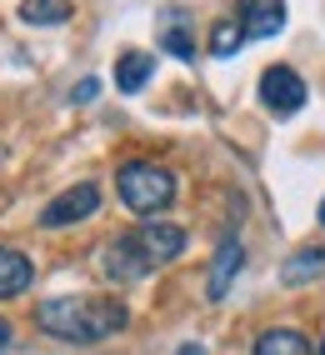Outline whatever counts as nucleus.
Segmentation results:
<instances>
[{"instance_id": "obj_5", "label": "nucleus", "mask_w": 325, "mask_h": 355, "mask_svg": "<svg viewBox=\"0 0 325 355\" xmlns=\"http://www.w3.org/2000/svg\"><path fill=\"white\" fill-rule=\"evenodd\" d=\"M155 266H150V255L141 250V241H135V230L125 235H115V241L105 245V275L110 280H146Z\"/></svg>"}, {"instance_id": "obj_1", "label": "nucleus", "mask_w": 325, "mask_h": 355, "mask_svg": "<svg viewBox=\"0 0 325 355\" xmlns=\"http://www.w3.org/2000/svg\"><path fill=\"white\" fill-rule=\"evenodd\" d=\"M130 320V311L115 295H51L35 305V325L55 340H71V345H96L121 336Z\"/></svg>"}, {"instance_id": "obj_6", "label": "nucleus", "mask_w": 325, "mask_h": 355, "mask_svg": "<svg viewBox=\"0 0 325 355\" xmlns=\"http://www.w3.org/2000/svg\"><path fill=\"white\" fill-rule=\"evenodd\" d=\"M236 20H240L245 40H270L286 31V0H240Z\"/></svg>"}, {"instance_id": "obj_15", "label": "nucleus", "mask_w": 325, "mask_h": 355, "mask_svg": "<svg viewBox=\"0 0 325 355\" xmlns=\"http://www.w3.org/2000/svg\"><path fill=\"white\" fill-rule=\"evenodd\" d=\"M240 45H245L240 20H236V15H220V20H216V31H211V55H216V60H230V55L240 51Z\"/></svg>"}, {"instance_id": "obj_3", "label": "nucleus", "mask_w": 325, "mask_h": 355, "mask_svg": "<svg viewBox=\"0 0 325 355\" xmlns=\"http://www.w3.org/2000/svg\"><path fill=\"white\" fill-rule=\"evenodd\" d=\"M90 216H100V185H96V180H80V185L60 191L51 205H45L40 225H45V230H60V225H80V220H90Z\"/></svg>"}, {"instance_id": "obj_19", "label": "nucleus", "mask_w": 325, "mask_h": 355, "mask_svg": "<svg viewBox=\"0 0 325 355\" xmlns=\"http://www.w3.org/2000/svg\"><path fill=\"white\" fill-rule=\"evenodd\" d=\"M315 355H325V340H320V350H315Z\"/></svg>"}, {"instance_id": "obj_8", "label": "nucleus", "mask_w": 325, "mask_h": 355, "mask_svg": "<svg viewBox=\"0 0 325 355\" xmlns=\"http://www.w3.org/2000/svg\"><path fill=\"white\" fill-rule=\"evenodd\" d=\"M160 51L175 55V60H195V31H191V20H185V10H160Z\"/></svg>"}, {"instance_id": "obj_2", "label": "nucleus", "mask_w": 325, "mask_h": 355, "mask_svg": "<svg viewBox=\"0 0 325 355\" xmlns=\"http://www.w3.org/2000/svg\"><path fill=\"white\" fill-rule=\"evenodd\" d=\"M115 191L135 216H155V210H166L175 200V175L155 160H125L115 171Z\"/></svg>"}, {"instance_id": "obj_4", "label": "nucleus", "mask_w": 325, "mask_h": 355, "mask_svg": "<svg viewBox=\"0 0 325 355\" xmlns=\"http://www.w3.org/2000/svg\"><path fill=\"white\" fill-rule=\"evenodd\" d=\"M306 96H310V90H306V80H300L290 65H270L265 76H261V105L270 115H281V121L306 105Z\"/></svg>"}, {"instance_id": "obj_9", "label": "nucleus", "mask_w": 325, "mask_h": 355, "mask_svg": "<svg viewBox=\"0 0 325 355\" xmlns=\"http://www.w3.org/2000/svg\"><path fill=\"white\" fill-rule=\"evenodd\" d=\"M30 280H35L30 255H26V250L0 245V300H10V295H20V291H30Z\"/></svg>"}, {"instance_id": "obj_17", "label": "nucleus", "mask_w": 325, "mask_h": 355, "mask_svg": "<svg viewBox=\"0 0 325 355\" xmlns=\"http://www.w3.org/2000/svg\"><path fill=\"white\" fill-rule=\"evenodd\" d=\"M175 355H205V350H200V345H180Z\"/></svg>"}, {"instance_id": "obj_14", "label": "nucleus", "mask_w": 325, "mask_h": 355, "mask_svg": "<svg viewBox=\"0 0 325 355\" xmlns=\"http://www.w3.org/2000/svg\"><path fill=\"white\" fill-rule=\"evenodd\" d=\"M20 20L26 26H60V20H71V0H20Z\"/></svg>"}, {"instance_id": "obj_12", "label": "nucleus", "mask_w": 325, "mask_h": 355, "mask_svg": "<svg viewBox=\"0 0 325 355\" xmlns=\"http://www.w3.org/2000/svg\"><path fill=\"white\" fill-rule=\"evenodd\" d=\"M250 355H315V350H310V340L300 336V330L275 325V330H261V336H255V350Z\"/></svg>"}, {"instance_id": "obj_20", "label": "nucleus", "mask_w": 325, "mask_h": 355, "mask_svg": "<svg viewBox=\"0 0 325 355\" xmlns=\"http://www.w3.org/2000/svg\"><path fill=\"white\" fill-rule=\"evenodd\" d=\"M0 330H6V325H0Z\"/></svg>"}, {"instance_id": "obj_16", "label": "nucleus", "mask_w": 325, "mask_h": 355, "mask_svg": "<svg viewBox=\"0 0 325 355\" xmlns=\"http://www.w3.org/2000/svg\"><path fill=\"white\" fill-rule=\"evenodd\" d=\"M96 90H100V80L90 76V80H80V85H76V96H71V101H76V105H85V101H96Z\"/></svg>"}, {"instance_id": "obj_13", "label": "nucleus", "mask_w": 325, "mask_h": 355, "mask_svg": "<svg viewBox=\"0 0 325 355\" xmlns=\"http://www.w3.org/2000/svg\"><path fill=\"white\" fill-rule=\"evenodd\" d=\"M315 275H325V250H320V245H300L286 266H281V280H286V286H306V280H315Z\"/></svg>"}, {"instance_id": "obj_11", "label": "nucleus", "mask_w": 325, "mask_h": 355, "mask_svg": "<svg viewBox=\"0 0 325 355\" xmlns=\"http://www.w3.org/2000/svg\"><path fill=\"white\" fill-rule=\"evenodd\" d=\"M150 76H155V55H146V51H125L121 60H115V85H121L125 96L146 90V85H150Z\"/></svg>"}, {"instance_id": "obj_10", "label": "nucleus", "mask_w": 325, "mask_h": 355, "mask_svg": "<svg viewBox=\"0 0 325 355\" xmlns=\"http://www.w3.org/2000/svg\"><path fill=\"white\" fill-rule=\"evenodd\" d=\"M240 266H245L240 241H225V245L216 250V266H211V280H205V295H211V300H225V291H230V280L240 275Z\"/></svg>"}, {"instance_id": "obj_18", "label": "nucleus", "mask_w": 325, "mask_h": 355, "mask_svg": "<svg viewBox=\"0 0 325 355\" xmlns=\"http://www.w3.org/2000/svg\"><path fill=\"white\" fill-rule=\"evenodd\" d=\"M320 225H325V200H320Z\"/></svg>"}, {"instance_id": "obj_7", "label": "nucleus", "mask_w": 325, "mask_h": 355, "mask_svg": "<svg viewBox=\"0 0 325 355\" xmlns=\"http://www.w3.org/2000/svg\"><path fill=\"white\" fill-rule=\"evenodd\" d=\"M135 241H141V250L150 255V266H166V260H175L185 250V230L170 225V220H146L135 230Z\"/></svg>"}]
</instances>
